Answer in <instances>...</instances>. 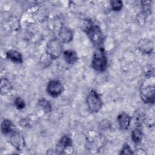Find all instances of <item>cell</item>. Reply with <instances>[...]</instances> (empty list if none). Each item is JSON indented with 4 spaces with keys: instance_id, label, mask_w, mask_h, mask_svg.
<instances>
[{
    "instance_id": "cell-17",
    "label": "cell",
    "mask_w": 155,
    "mask_h": 155,
    "mask_svg": "<svg viewBox=\"0 0 155 155\" xmlns=\"http://www.w3.org/2000/svg\"><path fill=\"white\" fill-rule=\"evenodd\" d=\"M38 105L45 113H49L52 110L51 105L48 100L41 98L39 99L38 101Z\"/></svg>"
},
{
    "instance_id": "cell-5",
    "label": "cell",
    "mask_w": 155,
    "mask_h": 155,
    "mask_svg": "<svg viewBox=\"0 0 155 155\" xmlns=\"http://www.w3.org/2000/svg\"><path fill=\"white\" fill-rule=\"evenodd\" d=\"M62 42L59 38H53L50 39L46 45L45 52L48 54L53 59H57L63 53Z\"/></svg>"
},
{
    "instance_id": "cell-6",
    "label": "cell",
    "mask_w": 155,
    "mask_h": 155,
    "mask_svg": "<svg viewBox=\"0 0 155 155\" xmlns=\"http://www.w3.org/2000/svg\"><path fill=\"white\" fill-rule=\"evenodd\" d=\"M64 90L62 83L59 80L50 81L46 87L47 93L53 97H56L60 96Z\"/></svg>"
},
{
    "instance_id": "cell-22",
    "label": "cell",
    "mask_w": 155,
    "mask_h": 155,
    "mask_svg": "<svg viewBox=\"0 0 155 155\" xmlns=\"http://www.w3.org/2000/svg\"><path fill=\"white\" fill-rule=\"evenodd\" d=\"M111 125L110 122L108 120H102L101 121L99 127L101 130H107L110 127Z\"/></svg>"
},
{
    "instance_id": "cell-11",
    "label": "cell",
    "mask_w": 155,
    "mask_h": 155,
    "mask_svg": "<svg viewBox=\"0 0 155 155\" xmlns=\"http://www.w3.org/2000/svg\"><path fill=\"white\" fill-rule=\"evenodd\" d=\"M118 125L120 130H127L131 123V117L125 113H122L118 115L117 117Z\"/></svg>"
},
{
    "instance_id": "cell-7",
    "label": "cell",
    "mask_w": 155,
    "mask_h": 155,
    "mask_svg": "<svg viewBox=\"0 0 155 155\" xmlns=\"http://www.w3.org/2000/svg\"><path fill=\"white\" fill-rule=\"evenodd\" d=\"M73 141L71 138L68 135H64L59 140L56 145V150L58 154H64L67 149L72 147Z\"/></svg>"
},
{
    "instance_id": "cell-20",
    "label": "cell",
    "mask_w": 155,
    "mask_h": 155,
    "mask_svg": "<svg viewBox=\"0 0 155 155\" xmlns=\"http://www.w3.org/2000/svg\"><path fill=\"white\" fill-rule=\"evenodd\" d=\"M14 105L17 109L22 110L25 107V103L21 97H16L14 100Z\"/></svg>"
},
{
    "instance_id": "cell-8",
    "label": "cell",
    "mask_w": 155,
    "mask_h": 155,
    "mask_svg": "<svg viewBox=\"0 0 155 155\" xmlns=\"http://www.w3.org/2000/svg\"><path fill=\"white\" fill-rule=\"evenodd\" d=\"M137 48L143 54H149L153 51L154 44L149 38H141L137 42Z\"/></svg>"
},
{
    "instance_id": "cell-18",
    "label": "cell",
    "mask_w": 155,
    "mask_h": 155,
    "mask_svg": "<svg viewBox=\"0 0 155 155\" xmlns=\"http://www.w3.org/2000/svg\"><path fill=\"white\" fill-rule=\"evenodd\" d=\"M131 140L135 143H139L142 142L143 139V133L142 130L139 128H134L131 134Z\"/></svg>"
},
{
    "instance_id": "cell-16",
    "label": "cell",
    "mask_w": 155,
    "mask_h": 155,
    "mask_svg": "<svg viewBox=\"0 0 155 155\" xmlns=\"http://www.w3.org/2000/svg\"><path fill=\"white\" fill-rule=\"evenodd\" d=\"M13 124L12 122L9 119H4L1 125V132L4 134H8L13 131Z\"/></svg>"
},
{
    "instance_id": "cell-13",
    "label": "cell",
    "mask_w": 155,
    "mask_h": 155,
    "mask_svg": "<svg viewBox=\"0 0 155 155\" xmlns=\"http://www.w3.org/2000/svg\"><path fill=\"white\" fill-rule=\"evenodd\" d=\"M63 54L64 58L68 64H74L78 59V56L76 52L72 50H67L64 51Z\"/></svg>"
},
{
    "instance_id": "cell-3",
    "label": "cell",
    "mask_w": 155,
    "mask_h": 155,
    "mask_svg": "<svg viewBox=\"0 0 155 155\" xmlns=\"http://www.w3.org/2000/svg\"><path fill=\"white\" fill-rule=\"evenodd\" d=\"M108 59L102 48L96 51L92 58L91 67L99 72H104L107 68Z\"/></svg>"
},
{
    "instance_id": "cell-14",
    "label": "cell",
    "mask_w": 155,
    "mask_h": 155,
    "mask_svg": "<svg viewBox=\"0 0 155 155\" xmlns=\"http://www.w3.org/2000/svg\"><path fill=\"white\" fill-rule=\"evenodd\" d=\"M13 88V86L10 81L5 78H2L0 81V91L1 94L2 96L6 95L10 93Z\"/></svg>"
},
{
    "instance_id": "cell-2",
    "label": "cell",
    "mask_w": 155,
    "mask_h": 155,
    "mask_svg": "<svg viewBox=\"0 0 155 155\" xmlns=\"http://www.w3.org/2000/svg\"><path fill=\"white\" fill-rule=\"evenodd\" d=\"M82 29L93 44L96 47H101L104 41V36L101 27L97 25H94L91 20L89 21Z\"/></svg>"
},
{
    "instance_id": "cell-1",
    "label": "cell",
    "mask_w": 155,
    "mask_h": 155,
    "mask_svg": "<svg viewBox=\"0 0 155 155\" xmlns=\"http://www.w3.org/2000/svg\"><path fill=\"white\" fill-rule=\"evenodd\" d=\"M155 81L154 76H150L142 82L140 88V95L142 101L148 104H153L155 101Z\"/></svg>"
},
{
    "instance_id": "cell-15",
    "label": "cell",
    "mask_w": 155,
    "mask_h": 155,
    "mask_svg": "<svg viewBox=\"0 0 155 155\" xmlns=\"http://www.w3.org/2000/svg\"><path fill=\"white\" fill-rule=\"evenodd\" d=\"M53 61V59L48 54H47L45 52V53H43L41 56L39 58V63L40 66L42 68H46L50 66V65L52 64Z\"/></svg>"
},
{
    "instance_id": "cell-4",
    "label": "cell",
    "mask_w": 155,
    "mask_h": 155,
    "mask_svg": "<svg viewBox=\"0 0 155 155\" xmlns=\"http://www.w3.org/2000/svg\"><path fill=\"white\" fill-rule=\"evenodd\" d=\"M86 103L88 110L92 113L99 112L102 106V99L94 90H91L88 94Z\"/></svg>"
},
{
    "instance_id": "cell-9",
    "label": "cell",
    "mask_w": 155,
    "mask_h": 155,
    "mask_svg": "<svg viewBox=\"0 0 155 155\" xmlns=\"http://www.w3.org/2000/svg\"><path fill=\"white\" fill-rule=\"evenodd\" d=\"M58 37L62 43H69L73 39V31L70 28L63 24L59 28Z\"/></svg>"
},
{
    "instance_id": "cell-10",
    "label": "cell",
    "mask_w": 155,
    "mask_h": 155,
    "mask_svg": "<svg viewBox=\"0 0 155 155\" xmlns=\"http://www.w3.org/2000/svg\"><path fill=\"white\" fill-rule=\"evenodd\" d=\"M10 142L18 151L23 150L25 147V142L23 136L18 132H14L11 134Z\"/></svg>"
},
{
    "instance_id": "cell-21",
    "label": "cell",
    "mask_w": 155,
    "mask_h": 155,
    "mask_svg": "<svg viewBox=\"0 0 155 155\" xmlns=\"http://www.w3.org/2000/svg\"><path fill=\"white\" fill-rule=\"evenodd\" d=\"M134 154V153L131 147L128 144L124 145V146L122 147V148L120 152V154H124V155L125 154Z\"/></svg>"
},
{
    "instance_id": "cell-19",
    "label": "cell",
    "mask_w": 155,
    "mask_h": 155,
    "mask_svg": "<svg viewBox=\"0 0 155 155\" xmlns=\"http://www.w3.org/2000/svg\"><path fill=\"white\" fill-rule=\"evenodd\" d=\"M111 8L113 11L118 12L121 10L123 7V2L121 1L115 0V1H111L110 2Z\"/></svg>"
},
{
    "instance_id": "cell-12",
    "label": "cell",
    "mask_w": 155,
    "mask_h": 155,
    "mask_svg": "<svg viewBox=\"0 0 155 155\" xmlns=\"http://www.w3.org/2000/svg\"><path fill=\"white\" fill-rule=\"evenodd\" d=\"M6 58L11 61L16 63H22L23 58L22 54L18 51L10 50L6 52Z\"/></svg>"
}]
</instances>
